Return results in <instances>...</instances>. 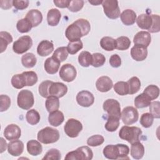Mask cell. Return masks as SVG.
<instances>
[{
  "label": "cell",
  "mask_w": 160,
  "mask_h": 160,
  "mask_svg": "<svg viewBox=\"0 0 160 160\" xmlns=\"http://www.w3.org/2000/svg\"><path fill=\"white\" fill-rule=\"evenodd\" d=\"M141 134V129L136 126H124L121 128L119 132V138L131 144L136 141H139Z\"/></svg>",
  "instance_id": "6da1fadb"
},
{
  "label": "cell",
  "mask_w": 160,
  "mask_h": 160,
  "mask_svg": "<svg viewBox=\"0 0 160 160\" xmlns=\"http://www.w3.org/2000/svg\"><path fill=\"white\" fill-rule=\"evenodd\" d=\"M37 138L42 144H48L54 143L59 139V132L56 129L46 127L38 132Z\"/></svg>",
  "instance_id": "7a4b0ae2"
},
{
  "label": "cell",
  "mask_w": 160,
  "mask_h": 160,
  "mask_svg": "<svg viewBox=\"0 0 160 160\" xmlns=\"http://www.w3.org/2000/svg\"><path fill=\"white\" fill-rule=\"evenodd\" d=\"M93 157V152L88 146H81L76 150L69 152L66 157V160H91Z\"/></svg>",
  "instance_id": "3957f363"
},
{
  "label": "cell",
  "mask_w": 160,
  "mask_h": 160,
  "mask_svg": "<svg viewBox=\"0 0 160 160\" xmlns=\"http://www.w3.org/2000/svg\"><path fill=\"white\" fill-rule=\"evenodd\" d=\"M34 103V98L32 92L28 89L21 90L17 97L18 106L24 110H28L32 108Z\"/></svg>",
  "instance_id": "277c9868"
},
{
  "label": "cell",
  "mask_w": 160,
  "mask_h": 160,
  "mask_svg": "<svg viewBox=\"0 0 160 160\" xmlns=\"http://www.w3.org/2000/svg\"><path fill=\"white\" fill-rule=\"evenodd\" d=\"M102 6L105 15L109 19H118L120 15V9L118 6V1L116 0L102 1Z\"/></svg>",
  "instance_id": "5b68a950"
},
{
  "label": "cell",
  "mask_w": 160,
  "mask_h": 160,
  "mask_svg": "<svg viewBox=\"0 0 160 160\" xmlns=\"http://www.w3.org/2000/svg\"><path fill=\"white\" fill-rule=\"evenodd\" d=\"M32 45V40L29 36H22L18 38L12 45L13 51L18 54L28 51Z\"/></svg>",
  "instance_id": "8992f818"
},
{
  "label": "cell",
  "mask_w": 160,
  "mask_h": 160,
  "mask_svg": "<svg viewBox=\"0 0 160 160\" xmlns=\"http://www.w3.org/2000/svg\"><path fill=\"white\" fill-rule=\"evenodd\" d=\"M82 129V123L74 118L69 119L64 126V130L66 134L72 138H76Z\"/></svg>",
  "instance_id": "52a82bcc"
},
{
  "label": "cell",
  "mask_w": 160,
  "mask_h": 160,
  "mask_svg": "<svg viewBox=\"0 0 160 160\" xmlns=\"http://www.w3.org/2000/svg\"><path fill=\"white\" fill-rule=\"evenodd\" d=\"M103 109L106 111L108 116H114L119 119L121 118V106L119 102L114 99H108L103 103Z\"/></svg>",
  "instance_id": "ba28073f"
},
{
  "label": "cell",
  "mask_w": 160,
  "mask_h": 160,
  "mask_svg": "<svg viewBox=\"0 0 160 160\" xmlns=\"http://www.w3.org/2000/svg\"><path fill=\"white\" fill-rule=\"evenodd\" d=\"M121 118L125 125H131L138 121L139 114L135 108L127 106L122 109Z\"/></svg>",
  "instance_id": "9c48e42d"
},
{
  "label": "cell",
  "mask_w": 160,
  "mask_h": 160,
  "mask_svg": "<svg viewBox=\"0 0 160 160\" xmlns=\"http://www.w3.org/2000/svg\"><path fill=\"white\" fill-rule=\"evenodd\" d=\"M76 75V69L71 64H64L60 68L59 76L64 81L71 82L75 79Z\"/></svg>",
  "instance_id": "30bf717a"
},
{
  "label": "cell",
  "mask_w": 160,
  "mask_h": 160,
  "mask_svg": "<svg viewBox=\"0 0 160 160\" xmlns=\"http://www.w3.org/2000/svg\"><path fill=\"white\" fill-rule=\"evenodd\" d=\"M65 36L69 42H74L81 40V38L83 36V34L80 27L73 22L69 25L66 28Z\"/></svg>",
  "instance_id": "8fae6325"
},
{
  "label": "cell",
  "mask_w": 160,
  "mask_h": 160,
  "mask_svg": "<svg viewBox=\"0 0 160 160\" xmlns=\"http://www.w3.org/2000/svg\"><path fill=\"white\" fill-rule=\"evenodd\" d=\"M76 101L79 105L82 107L88 108L92 105L94 102L93 94L88 91H81L76 96Z\"/></svg>",
  "instance_id": "7c38bea8"
},
{
  "label": "cell",
  "mask_w": 160,
  "mask_h": 160,
  "mask_svg": "<svg viewBox=\"0 0 160 160\" xmlns=\"http://www.w3.org/2000/svg\"><path fill=\"white\" fill-rule=\"evenodd\" d=\"M68 92V87L62 82H52L49 88V96H55L58 98L63 97Z\"/></svg>",
  "instance_id": "4fadbf2b"
},
{
  "label": "cell",
  "mask_w": 160,
  "mask_h": 160,
  "mask_svg": "<svg viewBox=\"0 0 160 160\" xmlns=\"http://www.w3.org/2000/svg\"><path fill=\"white\" fill-rule=\"evenodd\" d=\"M21 135L20 128L14 124L8 125L4 131V136L6 139L11 141L18 139Z\"/></svg>",
  "instance_id": "5bb4252c"
},
{
  "label": "cell",
  "mask_w": 160,
  "mask_h": 160,
  "mask_svg": "<svg viewBox=\"0 0 160 160\" xmlns=\"http://www.w3.org/2000/svg\"><path fill=\"white\" fill-rule=\"evenodd\" d=\"M151 41V36L149 32L141 31L136 34L133 38L134 45H139L148 48Z\"/></svg>",
  "instance_id": "9a60e30c"
},
{
  "label": "cell",
  "mask_w": 160,
  "mask_h": 160,
  "mask_svg": "<svg viewBox=\"0 0 160 160\" xmlns=\"http://www.w3.org/2000/svg\"><path fill=\"white\" fill-rule=\"evenodd\" d=\"M131 56L136 61H144L148 56L147 48L139 45H134L131 49Z\"/></svg>",
  "instance_id": "2e32d148"
},
{
  "label": "cell",
  "mask_w": 160,
  "mask_h": 160,
  "mask_svg": "<svg viewBox=\"0 0 160 160\" xmlns=\"http://www.w3.org/2000/svg\"><path fill=\"white\" fill-rule=\"evenodd\" d=\"M113 86V83L110 78L106 76H101L96 82V89L102 92L109 91Z\"/></svg>",
  "instance_id": "e0dca14e"
},
{
  "label": "cell",
  "mask_w": 160,
  "mask_h": 160,
  "mask_svg": "<svg viewBox=\"0 0 160 160\" xmlns=\"http://www.w3.org/2000/svg\"><path fill=\"white\" fill-rule=\"evenodd\" d=\"M24 150V144L20 140H14L8 144V151L12 156H20Z\"/></svg>",
  "instance_id": "ac0fdd59"
},
{
  "label": "cell",
  "mask_w": 160,
  "mask_h": 160,
  "mask_svg": "<svg viewBox=\"0 0 160 160\" xmlns=\"http://www.w3.org/2000/svg\"><path fill=\"white\" fill-rule=\"evenodd\" d=\"M54 50V45L52 42L48 40L41 41L37 47L38 54L42 57L49 55Z\"/></svg>",
  "instance_id": "d6986e66"
},
{
  "label": "cell",
  "mask_w": 160,
  "mask_h": 160,
  "mask_svg": "<svg viewBox=\"0 0 160 160\" xmlns=\"http://www.w3.org/2000/svg\"><path fill=\"white\" fill-rule=\"evenodd\" d=\"M60 64L61 62H59L53 56H51L46 59L44 67L47 73L49 74H54L58 71Z\"/></svg>",
  "instance_id": "ffe728a7"
},
{
  "label": "cell",
  "mask_w": 160,
  "mask_h": 160,
  "mask_svg": "<svg viewBox=\"0 0 160 160\" xmlns=\"http://www.w3.org/2000/svg\"><path fill=\"white\" fill-rule=\"evenodd\" d=\"M103 154L104 157L109 159H119L120 152L118 144L107 145L103 149Z\"/></svg>",
  "instance_id": "44dd1931"
},
{
  "label": "cell",
  "mask_w": 160,
  "mask_h": 160,
  "mask_svg": "<svg viewBox=\"0 0 160 160\" xmlns=\"http://www.w3.org/2000/svg\"><path fill=\"white\" fill-rule=\"evenodd\" d=\"M31 24L32 28L38 26L42 21V15L41 11L38 9L29 11L25 17Z\"/></svg>",
  "instance_id": "7402d4cb"
},
{
  "label": "cell",
  "mask_w": 160,
  "mask_h": 160,
  "mask_svg": "<svg viewBox=\"0 0 160 160\" xmlns=\"http://www.w3.org/2000/svg\"><path fill=\"white\" fill-rule=\"evenodd\" d=\"M122 22L126 26L132 25L136 20V14L132 9H126L120 15Z\"/></svg>",
  "instance_id": "603a6c76"
},
{
  "label": "cell",
  "mask_w": 160,
  "mask_h": 160,
  "mask_svg": "<svg viewBox=\"0 0 160 160\" xmlns=\"http://www.w3.org/2000/svg\"><path fill=\"white\" fill-rule=\"evenodd\" d=\"M144 154V147L140 141H136L131 144V155L135 159H141Z\"/></svg>",
  "instance_id": "cb8c5ba5"
},
{
  "label": "cell",
  "mask_w": 160,
  "mask_h": 160,
  "mask_svg": "<svg viewBox=\"0 0 160 160\" xmlns=\"http://www.w3.org/2000/svg\"><path fill=\"white\" fill-rule=\"evenodd\" d=\"M137 25L142 29L149 30L152 25V18L147 14H140L136 20Z\"/></svg>",
  "instance_id": "d4e9b609"
},
{
  "label": "cell",
  "mask_w": 160,
  "mask_h": 160,
  "mask_svg": "<svg viewBox=\"0 0 160 160\" xmlns=\"http://www.w3.org/2000/svg\"><path fill=\"white\" fill-rule=\"evenodd\" d=\"M64 120L63 113L58 110L50 112L48 116V121L51 125L58 127L61 125Z\"/></svg>",
  "instance_id": "484cf974"
},
{
  "label": "cell",
  "mask_w": 160,
  "mask_h": 160,
  "mask_svg": "<svg viewBox=\"0 0 160 160\" xmlns=\"http://www.w3.org/2000/svg\"><path fill=\"white\" fill-rule=\"evenodd\" d=\"M61 14L58 9H51L49 10L47 14V21L49 26H57L61 19Z\"/></svg>",
  "instance_id": "4316f807"
},
{
  "label": "cell",
  "mask_w": 160,
  "mask_h": 160,
  "mask_svg": "<svg viewBox=\"0 0 160 160\" xmlns=\"http://www.w3.org/2000/svg\"><path fill=\"white\" fill-rule=\"evenodd\" d=\"M26 146L28 153L34 156L40 154L42 151V147L41 143L34 139L29 141L27 142Z\"/></svg>",
  "instance_id": "83f0119b"
},
{
  "label": "cell",
  "mask_w": 160,
  "mask_h": 160,
  "mask_svg": "<svg viewBox=\"0 0 160 160\" xmlns=\"http://www.w3.org/2000/svg\"><path fill=\"white\" fill-rule=\"evenodd\" d=\"M37 62L36 56L31 52L26 53L22 55L21 58V63L22 66L26 68H33Z\"/></svg>",
  "instance_id": "f1b7e54d"
},
{
  "label": "cell",
  "mask_w": 160,
  "mask_h": 160,
  "mask_svg": "<svg viewBox=\"0 0 160 160\" xmlns=\"http://www.w3.org/2000/svg\"><path fill=\"white\" fill-rule=\"evenodd\" d=\"M151 100L144 93H141L137 96L134 99V105L136 108H146L151 104Z\"/></svg>",
  "instance_id": "f546056e"
},
{
  "label": "cell",
  "mask_w": 160,
  "mask_h": 160,
  "mask_svg": "<svg viewBox=\"0 0 160 160\" xmlns=\"http://www.w3.org/2000/svg\"><path fill=\"white\" fill-rule=\"evenodd\" d=\"M12 42V37L6 31L0 32V52H3L7 48L8 45Z\"/></svg>",
  "instance_id": "4dcf8cb0"
},
{
  "label": "cell",
  "mask_w": 160,
  "mask_h": 160,
  "mask_svg": "<svg viewBox=\"0 0 160 160\" xmlns=\"http://www.w3.org/2000/svg\"><path fill=\"white\" fill-rule=\"evenodd\" d=\"M100 45L103 49L107 51H113L116 49V39L109 36L103 37L100 41Z\"/></svg>",
  "instance_id": "1f68e13d"
},
{
  "label": "cell",
  "mask_w": 160,
  "mask_h": 160,
  "mask_svg": "<svg viewBox=\"0 0 160 160\" xmlns=\"http://www.w3.org/2000/svg\"><path fill=\"white\" fill-rule=\"evenodd\" d=\"M46 110L50 113L58 110L59 108V100L55 96H49L45 102Z\"/></svg>",
  "instance_id": "d6a6232c"
},
{
  "label": "cell",
  "mask_w": 160,
  "mask_h": 160,
  "mask_svg": "<svg viewBox=\"0 0 160 160\" xmlns=\"http://www.w3.org/2000/svg\"><path fill=\"white\" fill-rule=\"evenodd\" d=\"M92 54L86 51H82L78 56V62L82 67H89L91 64Z\"/></svg>",
  "instance_id": "836d02e7"
},
{
  "label": "cell",
  "mask_w": 160,
  "mask_h": 160,
  "mask_svg": "<svg viewBox=\"0 0 160 160\" xmlns=\"http://www.w3.org/2000/svg\"><path fill=\"white\" fill-rule=\"evenodd\" d=\"M127 83L128 84L129 94H135L140 89L141 81L138 77H132L128 81Z\"/></svg>",
  "instance_id": "e575fe53"
},
{
  "label": "cell",
  "mask_w": 160,
  "mask_h": 160,
  "mask_svg": "<svg viewBox=\"0 0 160 160\" xmlns=\"http://www.w3.org/2000/svg\"><path fill=\"white\" fill-rule=\"evenodd\" d=\"M26 119L29 124L36 125L39 122L41 117L38 111L32 109L27 112L26 114Z\"/></svg>",
  "instance_id": "d590c367"
},
{
  "label": "cell",
  "mask_w": 160,
  "mask_h": 160,
  "mask_svg": "<svg viewBox=\"0 0 160 160\" xmlns=\"http://www.w3.org/2000/svg\"><path fill=\"white\" fill-rule=\"evenodd\" d=\"M119 119L116 117L108 116L107 122L104 125L105 129L109 132L115 131L119 126Z\"/></svg>",
  "instance_id": "8d00e7d4"
},
{
  "label": "cell",
  "mask_w": 160,
  "mask_h": 160,
  "mask_svg": "<svg viewBox=\"0 0 160 160\" xmlns=\"http://www.w3.org/2000/svg\"><path fill=\"white\" fill-rule=\"evenodd\" d=\"M32 28V26L31 22L25 18L19 19L16 24V28L21 33L28 32L31 31Z\"/></svg>",
  "instance_id": "74e56055"
},
{
  "label": "cell",
  "mask_w": 160,
  "mask_h": 160,
  "mask_svg": "<svg viewBox=\"0 0 160 160\" xmlns=\"http://www.w3.org/2000/svg\"><path fill=\"white\" fill-rule=\"evenodd\" d=\"M11 82L12 86L16 89H20L24 86H26L25 79L22 73L14 75L11 78Z\"/></svg>",
  "instance_id": "f35d334b"
},
{
  "label": "cell",
  "mask_w": 160,
  "mask_h": 160,
  "mask_svg": "<svg viewBox=\"0 0 160 160\" xmlns=\"http://www.w3.org/2000/svg\"><path fill=\"white\" fill-rule=\"evenodd\" d=\"M131 45V41L126 36H120L116 39V49L120 51L128 49Z\"/></svg>",
  "instance_id": "ab89813d"
},
{
  "label": "cell",
  "mask_w": 160,
  "mask_h": 160,
  "mask_svg": "<svg viewBox=\"0 0 160 160\" xmlns=\"http://www.w3.org/2000/svg\"><path fill=\"white\" fill-rule=\"evenodd\" d=\"M114 91L120 96H125L129 94V88L127 82L119 81L113 85Z\"/></svg>",
  "instance_id": "60d3db41"
},
{
  "label": "cell",
  "mask_w": 160,
  "mask_h": 160,
  "mask_svg": "<svg viewBox=\"0 0 160 160\" xmlns=\"http://www.w3.org/2000/svg\"><path fill=\"white\" fill-rule=\"evenodd\" d=\"M143 93L146 94L151 100H154L157 99L159 95V88L156 85L151 84L145 88Z\"/></svg>",
  "instance_id": "b9f144b4"
},
{
  "label": "cell",
  "mask_w": 160,
  "mask_h": 160,
  "mask_svg": "<svg viewBox=\"0 0 160 160\" xmlns=\"http://www.w3.org/2000/svg\"><path fill=\"white\" fill-rule=\"evenodd\" d=\"M24 77L26 86H32L34 85L38 80L37 74L34 71H25L22 73Z\"/></svg>",
  "instance_id": "7bdbcfd3"
},
{
  "label": "cell",
  "mask_w": 160,
  "mask_h": 160,
  "mask_svg": "<svg viewBox=\"0 0 160 160\" xmlns=\"http://www.w3.org/2000/svg\"><path fill=\"white\" fill-rule=\"evenodd\" d=\"M54 58L58 60L59 62H63L66 60L68 56V52L67 50V48L64 46L59 47L57 48L54 52L52 56Z\"/></svg>",
  "instance_id": "ee69618b"
},
{
  "label": "cell",
  "mask_w": 160,
  "mask_h": 160,
  "mask_svg": "<svg viewBox=\"0 0 160 160\" xmlns=\"http://www.w3.org/2000/svg\"><path fill=\"white\" fill-rule=\"evenodd\" d=\"M106 62V58L104 56L99 52H95L92 54L91 64L93 67L99 68L104 65Z\"/></svg>",
  "instance_id": "f6af8a7d"
},
{
  "label": "cell",
  "mask_w": 160,
  "mask_h": 160,
  "mask_svg": "<svg viewBox=\"0 0 160 160\" xmlns=\"http://www.w3.org/2000/svg\"><path fill=\"white\" fill-rule=\"evenodd\" d=\"M66 48L68 53L70 54H74L83 48V44L81 40L69 42Z\"/></svg>",
  "instance_id": "bcb514c9"
},
{
  "label": "cell",
  "mask_w": 160,
  "mask_h": 160,
  "mask_svg": "<svg viewBox=\"0 0 160 160\" xmlns=\"http://www.w3.org/2000/svg\"><path fill=\"white\" fill-rule=\"evenodd\" d=\"M74 22L75 24H78L80 27V28L81 29V30L82 31L83 36L87 35L89 32V31L91 30V25H90L89 22L88 20H86L85 19L81 18V19H77Z\"/></svg>",
  "instance_id": "7dc6e473"
},
{
  "label": "cell",
  "mask_w": 160,
  "mask_h": 160,
  "mask_svg": "<svg viewBox=\"0 0 160 160\" xmlns=\"http://www.w3.org/2000/svg\"><path fill=\"white\" fill-rule=\"evenodd\" d=\"M154 121V118L151 114L149 112L144 113L141 115L140 118V124L145 128H150Z\"/></svg>",
  "instance_id": "c3c4849f"
},
{
  "label": "cell",
  "mask_w": 160,
  "mask_h": 160,
  "mask_svg": "<svg viewBox=\"0 0 160 160\" xmlns=\"http://www.w3.org/2000/svg\"><path fill=\"white\" fill-rule=\"evenodd\" d=\"M53 81H49V80H46L44 81L43 82H42L38 88V90H39V94L45 98H48V97H49V86L51 85V84L52 82Z\"/></svg>",
  "instance_id": "681fc988"
},
{
  "label": "cell",
  "mask_w": 160,
  "mask_h": 160,
  "mask_svg": "<svg viewBox=\"0 0 160 160\" xmlns=\"http://www.w3.org/2000/svg\"><path fill=\"white\" fill-rule=\"evenodd\" d=\"M61 158L60 151L57 149H49L42 158V160H59Z\"/></svg>",
  "instance_id": "f907efd6"
},
{
  "label": "cell",
  "mask_w": 160,
  "mask_h": 160,
  "mask_svg": "<svg viewBox=\"0 0 160 160\" xmlns=\"http://www.w3.org/2000/svg\"><path fill=\"white\" fill-rule=\"evenodd\" d=\"M104 141V138L101 135L96 134L89 137L87 140L88 145L92 147L101 145Z\"/></svg>",
  "instance_id": "816d5d0a"
},
{
  "label": "cell",
  "mask_w": 160,
  "mask_h": 160,
  "mask_svg": "<svg viewBox=\"0 0 160 160\" xmlns=\"http://www.w3.org/2000/svg\"><path fill=\"white\" fill-rule=\"evenodd\" d=\"M152 18V25L150 29L148 30L151 33H156L160 31V18L159 15L151 14Z\"/></svg>",
  "instance_id": "f5cc1de1"
},
{
  "label": "cell",
  "mask_w": 160,
  "mask_h": 160,
  "mask_svg": "<svg viewBox=\"0 0 160 160\" xmlns=\"http://www.w3.org/2000/svg\"><path fill=\"white\" fill-rule=\"evenodd\" d=\"M150 114L154 118L159 119L160 118V102L159 101H153L149 104Z\"/></svg>",
  "instance_id": "db71d44e"
},
{
  "label": "cell",
  "mask_w": 160,
  "mask_h": 160,
  "mask_svg": "<svg viewBox=\"0 0 160 160\" xmlns=\"http://www.w3.org/2000/svg\"><path fill=\"white\" fill-rule=\"evenodd\" d=\"M84 6V1L82 0H74L70 1L68 9L73 12H76L82 9Z\"/></svg>",
  "instance_id": "11a10c76"
},
{
  "label": "cell",
  "mask_w": 160,
  "mask_h": 160,
  "mask_svg": "<svg viewBox=\"0 0 160 160\" xmlns=\"http://www.w3.org/2000/svg\"><path fill=\"white\" fill-rule=\"evenodd\" d=\"M0 111L4 112L9 109L11 106V99L7 95L1 94L0 96Z\"/></svg>",
  "instance_id": "9f6ffc18"
},
{
  "label": "cell",
  "mask_w": 160,
  "mask_h": 160,
  "mask_svg": "<svg viewBox=\"0 0 160 160\" xmlns=\"http://www.w3.org/2000/svg\"><path fill=\"white\" fill-rule=\"evenodd\" d=\"M29 1L28 0H14L12 1V6L19 10H22L28 7Z\"/></svg>",
  "instance_id": "6f0895ef"
},
{
  "label": "cell",
  "mask_w": 160,
  "mask_h": 160,
  "mask_svg": "<svg viewBox=\"0 0 160 160\" xmlns=\"http://www.w3.org/2000/svg\"><path fill=\"white\" fill-rule=\"evenodd\" d=\"M109 64L112 68H119L121 65V59L118 54H112L109 58Z\"/></svg>",
  "instance_id": "680465c9"
},
{
  "label": "cell",
  "mask_w": 160,
  "mask_h": 160,
  "mask_svg": "<svg viewBox=\"0 0 160 160\" xmlns=\"http://www.w3.org/2000/svg\"><path fill=\"white\" fill-rule=\"evenodd\" d=\"M54 4L57 6L58 8H68L70 1L68 0H54L53 1Z\"/></svg>",
  "instance_id": "91938a15"
},
{
  "label": "cell",
  "mask_w": 160,
  "mask_h": 160,
  "mask_svg": "<svg viewBox=\"0 0 160 160\" xmlns=\"http://www.w3.org/2000/svg\"><path fill=\"white\" fill-rule=\"evenodd\" d=\"M0 6L1 8L3 9H8L11 8L12 6V1H0Z\"/></svg>",
  "instance_id": "94428289"
},
{
  "label": "cell",
  "mask_w": 160,
  "mask_h": 160,
  "mask_svg": "<svg viewBox=\"0 0 160 160\" xmlns=\"http://www.w3.org/2000/svg\"><path fill=\"white\" fill-rule=\"evenodd\" d=\"M7 146H8V144L6 143V141L2 138H1V151H0V152L2 153L6 150Z\"/></svg>",
  "instance_id": "6125c7cd"
},
{
  "label": "cell",
  "mask_w": 160,
  "mask_h": 160,
  "mask_svg": "<svg viewBox=\"0 0 160 160\" xmlns=\"http://www.w3.org/2000/svg\"><path fill=\"white\" fill-rule=\"evenodd\" d=\"M89 2L94 6H98L101 4H102V1H99V0H92V1H89Z\"/></svg>",
  "instance_id": "be15d7a7"
}]
</instances>
